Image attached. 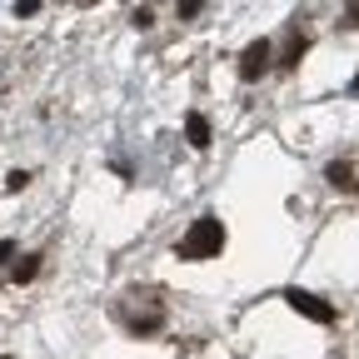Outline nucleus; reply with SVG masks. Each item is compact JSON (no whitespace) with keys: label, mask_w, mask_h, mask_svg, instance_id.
Instances as JSON below:
<instances>
[{"label":"nucleus","mask_w":359,"mask_h":359,"mask_svg":"<svg viewBox=\"0 0 359 359\" xmlns=\"http://www.w3.org/2000/svg\"><path fill=\"white\" fill-rule=\"evenodd\" d=\"M219 250H224V224H219L215 215H200V219L190 224V235L175 245L180 259H215Z\"/></svg>","instance_id":"1"},{"label":"nucleus","mask_w":359,"mask_h":359,"mask_svg":"<svg viewBox=\"0 0 359 359\" xmlns=\"http://www.w3.org/2000/svg\"><path fill=\"white\" fill-rule=\"evenodd\" d=\"M330 185H354V180H349V165H344V160H334V165H330Z\"/></svg>","instance_id":"6"},{"label":"nucleus","mask_w":359,"mask_h":359,"mask_svg":"<svg viewBox=\"0 0 359 359\" xmlns=\"http://www.w3.org/2000/svg\"><path fill=\"white\" fill-rule=\"evenodd\" d=\"M264 65H269V40H250L245 55H240V75H245V80H259Z\"/></svg>","instance_id":"3"},{"label":"nucleus","mask_w":359,"mask_h":359,"mask_svg":"<svg viewBox=\"0 0 359 359\" xmlns=\"http://www.w3.org/2000/svg\"><path fill=\"white\" fill-rule=\"evenodd\" d=\"M285 304L294 314H304V320H314V325H330L334 320V304H325L320 294H309V290H285Z\"/></svg>","instance_id":"2"},{"label":"nucleus","mask_w":359,"mask_h":359,"mask_svg":"<svg viewBox=\"0 0 359 359\" xmlns=\"http://www.w3.org/2000/svg\"><path fill=\"white\" fill-rule=\"evenodd\" d=\"M205 11V0H180V20H195Z\"/></svg>","instance_id":"8"},{"label":"nucleus","mask_w":359,"mask_h":359,"mask_svg":"<svg viewBox=\"0 0 359 359\" xmlns=\"http://www.w3.org/2000/svg\"><path fill=\"white\" fill-rule=\"evenodd\" d=\"M35 275H40V255H25V259L15 264V285H30Z\"/></svg>","instance_id":"5"},{"label":"nucleus","mask_w":359,"mask_h":359,"mask_svg":"<svg viewBox=\"0 0 359 359\" xmlns=\"http://www.w3.org/2000/svg\"><path fill=\"white\" fill-rule=\"evenodd\" d=\"M25 185H30V175H25V170H11V175H6V190H11V195H20Z\"/></svg>","instance_id":"7"},{"label":"nucleus","mask_w":359,"mask_h":359,"mask_svg":"<svg viewBox=\"0 0 359 359\" xmlns=\"http://www.w3.org/2000/svg\"><path fill=\"white\" fill-rule=\"evenodd\" d=\"M185 140H190L195 150H205V145H210V120H205L200 110H195V115L185 120Z\"/></svg>","instance_id":"4"},{"label":"nucleus","mask_w":359,"mask_h":359,"mask_svg":"<svg viewBox=\"0 0 359 359\" xmlns=\"http://www.w3.org/2000/svg\"><path fill=\"white\" fill-rule=\"evenodd\" d=\"M349 25L359 30V0H349Z\"/></svg>","instance_id":"10"},{"label":"nucleus","mask_w":359,"mask_h":359,"mask_svg":"<svg viewBox=\"0 0 359 359\" xmlns=\"http://www.w3.org/2000/svg\"><path fill=\"white\" fill-rule=\"evenodd\" d=\"M11 255H15V245H11V240H0V264H6Z\"/></svg>","instance_id":"9"}]
</instances>
